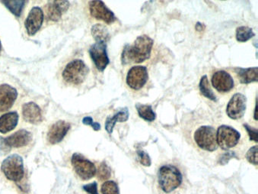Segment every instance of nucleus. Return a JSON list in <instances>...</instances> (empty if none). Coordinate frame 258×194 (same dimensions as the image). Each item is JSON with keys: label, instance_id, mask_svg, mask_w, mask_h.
<instances>
[{"label": "nucleus", "instance_id": "13", "mask_svg": "<svg viewBox=\"0 0 258 194\" xmlns=\"http://www.w3.org/2000/svg\"><path fill=\"white\" fill-rule=\"evenodd\" d=\"M44 12L39 7H33L25 19V27L30 36H33L39 31L44 22Z\"/></svg>", "mask_w": 258, "mask_h": 194}, {"label": "nucleus", "instance_id": "9", "mask_svg": "<svg viewBox=\"0 0 258 194\" xmlns=\"http://www.w3.org/2000/svg\"><path fill=\"white\" fill-rule=\"evenodd\" d=\"M148 70L144 66H134L128 71L126 84L135 90H140L148 81Z\"/></svg>", "mask_w": 258, "mask_h": 194}, {"label": "nucleus", "instance_id": "29", "mask_svg": "<svg viewBox=\"0 0 258 194\" xmlns=\"http://www.w3.org/2000/svg\"><path fill=\"white\" fill-rule=\"evenodd\" d=\"M246 159L248 162L253 165H257L258 164V147L257 146H253L247 151L246 154Z\"/></svg>", "mask_w": 258, "mask_h": 194}, {"label": "nucleus", "instance_id": "17", "mask_svg": "<svg viewBox=\"0 0 258 194\" xmlns=\"http://www.w3.org/2000/svg\"><path fill=\"white\" fill-rule=\"evenodd\" d=\"M22 116L26 122L34 125H38L43 120L41 108L34 102L24 104L22 107Z\"/></svg>", "mask_w": 258, "mask_h": 194}, {"label": "nucleus", "instance_id": "8", "mask_svg": "<svg viewBox=\"0 0 258 194\" xmlns=\"http://www.w3.org/2000/svg\"><path fill=\"white\" fill-rule=\"evenodd\" d=\"M72 165L77 175L83 180H89L95 177L97 169L92 161L86 159L79 153L73 154L72 157Z\"/></svg>", "mask_w": 258, "mask_h": 194}, {"label": "nucleus", "instance_id": "27", "mask_svg": "<svg viewBox=\"0 0 258 194\" xmlns=\"http://www.w3.org/2000/svg\"><path fill=\"white\" fill-rule=\"evenodd\" d=\"M102 194H120L118 186L113 180L104 182L101 186Z\"/></svg>", "mask_w": 258, "mask_h": 194}, {"label": "nucleus", "instance_id": "31", "mask_svg": "<svg viewBox=\"0 0 258 194\" xmlns=\"http://www.w3.org/2000/svg\"><path fill=\"white\" fill-rule=\"evenodd\" d=\"M244 128L248 134L249 138L251 141L257 142L258 141V132L257 128H253V127L250 126V125H247V124H244Z\"/></svg>", "mask_w": 258, "mask_h": 194}, {"label": "nucleus", "instance_id": "4", "mask_svg": "<svg viewBox=\"0 0 258 194\" xmlns=\"http://www.w3.org/2000/svg\"><path fill=\"white\" fill-rule=\"evenodd\" d=\"M1 170L8 180L21 181L25 176L23 158L17 154L10 155L3 161Z\"/></svg>", "mask_w": 258, "mask_h": 194}, {"label": "nucleus", "instance_id": "20", "mask_svg": "<svg viewBox=\"0 0 258 194\" xmlns=\"http://www.w3.org/2000/svg\"><path fill=\"white\" fill-rule=\"evenodd\" d=\"M130 113L128 108H122L113 116H109L105 122V129L109 134H111L114 130L117 122H126L129 119Z\"/></svg>", "mask_w": 258, "mask_h": 194}, {"label": "nucleus", "instance_id": "14", "mask_svg": "<svg viewBox=\"0 0 258 194\" xmlns=\"http://www.w3.org/2000/svg\"><path fill=\"white\" fill-rule=\"evenodd\" d=\"M213 87L221 93H226L233 89V78L230 74L225 71H216L211 79Z\"/></svg>", "mask_w": 258, "mask_h": 194}, {"label": "nucleus", "instance_id": "24", "mask_svg": "<svg viewBox=\"0 0 258 194\" xmlns=\"http://www.w3.org/2000/svg\"><path fill=\"white\" fill-rule=\"evenodd\" d=\"M200 90L204 96L207 97L209 100L212 101H217L216 95L212 90L210 87V83H209L208 77L207 75H204L201 77V81L199 84Z\"/></svg>", "mask_w": 258, "mask_h": 194}, {"label": "nucleus", "instance_id": "37", "mask_svg": "<svg viewBox=\"0 0 258 194\" xmlns=\"http://www.w3.org/2000/svg\"><path fill=\"white\" fill-rule=\"evenodd\" d=\"M2 43H1V41H0V53L2 52Z\"/></svg>", "mask_w": 258, "mask_h": 194}, {"label": "nucleus", "instance_id": "7", "mask_svg": "<svg viewBox=\"0 0 258 194\" xmlns=\"http://www.w3.org/2000/svg\"><path fill=\"white\" fill-rule=\"evenodd\" d=\"M241 138L239 132L229 126V125H221L216 131V141L218 146L223 150H229L235 147Z\"/></svg>", "mask_w": 258, "mask_h": 194}, {"label": "nucleus", "instance_id": "26", "mask_svg": "<svg viewBox=\"0 0 258 194\" xmlns=\"http://www.w3.org/2000/svg\"><path fill=\"white\" fill-rule=\"evenodd\" d=\"M255 36V33L251 28L247 26H240L237 28L235 38L239 42H246Z\"/></svg>", "mask_w": 258, "mask_h": 194}, {"label": "nucleus", "instance_id": "16", "mask_svg": "<svg viewBox=\"0 0 258 194\" xmlns=\"http://www.w3.org/2000/svg\"><path fill=\"white\" fill-rule=\"evenodd\" d=\"M18 97L16 88L7 83L0 85V112H6L14 105Z\"/></svg>", "mask_w": 258, "mask_h": 194}, {"label": "nucleus", "instance_id": "19", "mask_svg": "<svg viewBox=\"0 0 258 194\" xmlns=\"http://www.w3.org/2000/svg\"><path fill=\"white\" fill-rule=\"evenodd\" d=\"M19 116L16 112H10L0 116V132L7 134L14 130L19 122Z\"/></svg>", "mask_w": 258, "mask_h": 194}, {"label": "nucleus", "instance_id": "22", "mask_svg": "<svg viewBox=\"0 0 258 194\" xmlns=\"http://www.w3.org/2000/svg\"><path fill=\"white\" fill-rule=\"evenodd\" d=\"M92 34L96 42H105L109 40L107 28L101 24H97L92 28Z\"/></svg>", "mask_w": 258, "mask_h": 194}, {"label": "nucleus", "instance_id": "28", "mask_svg": "<svg viewBox=\"0 0 258 194\" xmlns=\"http://www.w3.org/2000/svg\"><path fill=\"white\" fill-rule=\"evenodd\" d=\"M97 175H98V179L100 180H102V181L110 178V175H111V171H110V168L105 162H102L100 165L98 171H97Z\"/></svg>", "mask_w": 258, "mask_h": 194}, {"label": "nucleus", "instance_id": "34", "mask_svg": "<svg viewBox=\"0 0 258 194\" xmlns=\"http://www.w3.org/2000/svg\"><path fill=\"white\" fill-rule=\"evenodd\" d=\"M83 189L89 194H98V184L96 182H92L83 186Z\"/></svg>", "mask_w": 258, "mask_h": 194}, {"label": "nucleus", "instance_id": "25", "mask_svg": "<svg viewBox=\"0 0 258 194\" xmlns=\"http://www.w3.org/2000/svg\"><path fill=\"white\" fill-rule=\"evenodd\" d=\"M3 4L13 13L15 16L19 17L22 14V10H23L24 7H25V4H26V1L24 0H16V1H2Z\"/></svg>", "mask_w": 258, "mask_h": 194}, {"label": "nucleus", "instance_id": "5", "mask_svg": "<svg viewBox=\"0 0 258 194\" xmlns=\"http://www.w3.org/2000/svg\"><path fill=\"white\" fill-rule=\"evenodd\" d=\"M195 142L198 147L207 152H214L218 149L216 130L213 127L203 125L197 129L195 135Z\"/></svg>", "mask_w": 258, "mask_h": 194}, {"label": "nucleus", "instance_id": "30", "mask_svg": "<svg viewBox=\"0 0 258 194\" xmlns=\"http://www.w3.org/2000/svg\"><path fill=\"white\" fill-rule=\"evenodd\" d=\"M137 155H138L139 160L142 165L146 167H150L151 165L152 161L150 155L145 152L144 151H137Z\"/></svg>", "mask_w": 258, "mask_h": 194}, {"label": "nucleus", "instance_id": "2", "mask_svg": "<svg viewBox=\"0 0 258 194\" xmlns=\"http://www.w3.org/2000/svg\"><path fill=\"white\" fill-rule=\"evenodd\" d=\"M158 180L161 189L168 193L181 184L183 177L178 168L173 165H164L159 169Z\"/></svg>", "mask_w": 258, "mask_h": 194}, {"label": "nucleus", "instance_id": "1", "mask_svg": "<svg viewBox=\"0 0 258 194\" xmlns=\"http://www.w3.org/2000/svg\"><path fill=\"white\" fill-rule=\"evenodd\" d=\"M153 39L146 35L137 37L134 44H127L121 54V61L123 65L129 64H140L148 60L151 56L153 47Z\"/></svg>", "mask_w": 258, "mask_h": 194}, {"label": "nucleus", "instance_id": "23", "mask_svg": "<svg viewBox=\"0 0 258 194\" xmlns=\"http://www.w3.org/2000/svg\"><path fill=\"white\" fill-rule=\"evenodd\" d=\"M136 109L138 112L139 116L147 121V122H153L156 119V113L153 112V108L150 105H145V104H136Z\"/></svg>", "mask_w": 258, "mask_h": 194}, {"label": "nucleus", "instance_id": "11", "mask_svg": "<svg viewBox=\"0 0 258 194\" xmlns=\"http://www.w3.org/2000/svg\"><path fill=\"white\" fill-rule=\"evenodd\" d=\"M89 54L95 67L99 71H104L110 64L107 52V43H95L89 48Z\"/></svg>", "mask_w": 258, "mask_h": 194}, {"label": "nucleus", "instance_id": "35", "mask_svg": "<svg viewBox=\"0 0 258 194\" xmlns=\"http://www.w3.org/2000/svg\"><path fill=\"white\" fill-rule=\"evenodd\" d=\"M204 26L202 25V23L201 22H198V24L196 25V29L198 30V31H202L204 29Z\"/></svg>", "mask_w": 258, "mask_h": 194}, {"label": "nucleus", "instance_id": "10", "mask_svg": "<svg viewBox=\"0 0 258 194\" xmlns=\"http://www.w3.org/2000/svg\"><path fill=\"white\" fill-rule=\"evenodd\" d=\"M247 108V98L242 93L234 94L228 103L226 114L230 119L237 120L244 116Z\"/></svg>", "mask_w": 258, "mask_h": 194}, {"label": "nucleus", "instance_id": "21", "mask_svg": "<svg viewBox=\"0 0 258 194\" xmlns=\"http://www.w3.org/2000/svg\"><path fill=\"white\" fill-rule=\"evenodd\" d=\"M257 67L249 68H237L236 74L238 75L240 83L243 84H248L258 80Z\"/></svg>", "mask_w": 258, "mask_h": 194}, {"label": "nucleus", "instance_id": "12", "mask_svg": "<svg viewBox=\"0 0 258 194\" xmlns=\"http://www.w3.org/2000/svg\"><path fill=\"white\" fill-rule=\"evenodd\" d=\"M89 10L92 17L103 21L108 25L112 24L116 20L114 13L109 10L102 1L94 0L89 2Z\"/></svg>", "mask_w": 258, "mask_h": 194}, {"label": "nucleus", "instance_id": "36", "mask_svg": "<svg viewBox=\"0 0 258 194\" xmlns=\"http://www.w3.org/2000/svg\"><path fill=\"white\" fill-rule=\"evenodd\" d=\"M256 111H257V99H256V107H255V110H254V116H253V117H254L255 120H257V117H256V116H257V113H256Z\"/></svg>", "mask_w": 258, "mask_h": 194}, {"label": "nucleus", "instance_id": "33", "mask_svg": "<svg viewBox=\"0 0 258 194\" xmlns=\"http://www.w3.org/2000/svg\"><path fill=\"white\" fill-rule=\"evenodd\" d=\"M232 158H236V155H235V152H226V153L223 154L221 156L220 160H219V164L222 165H226L229 162V160L232 159Z\"/></svg>", "mask_w": 258, "mask_h": 194}, {"label": "nucleus", "instance_id": "32", "mask_svg": "<svg viewBox=\"0 0 258 194\" xmlns=\"http://www.w3.org/2000/svg\"><path fill=\"white\" fill-rule=\"evenodd\" d=\"M83 123L86 125H91L95 131L101 130V125L98 122H94L93 119L90 116L85 117L83 119Z\"/></svg>", "mask_w": 258, "mask_h": 194}, {"label": "nucleus", "instance_id": "15", "mask_svg": "<svg viewBox=\"0 0 258 194\" xmlns=\"http://www.w3.org/2000/svg\"><path fill=\"white\" fill-rule=\"evenodd\" d=\"M70 124L65 121L59 120L50 126L47 132V141L51 144L61 142L70 131Z\"/></svg>", "mask_w": 258, "mask_h": 194}, {"label": "nucleus", "instance_id": "3", "mask_svg": "<svg viewBox=\"0 0 258 194\" xmlns=\"http://www.w3.org/2000/svg\"><path fill=\"white\" fill-rule=\"evenodd\" d=\"M89 69L82 60H73L62 71V78L70 84L79 85L85 81Z\"/></svg>", "mask_w": 258, "mask_h": 194}, {"label": "nucleus", "instance_id": "18", "mask_svg": "<svg viewBox=\"0 0 258 194\" xmlns=\"http://www.w3.org/2000/svg\"><path fill=\"white\" fill-rule=\"evenodd\" d=\"M70 7V3L66 0L49 1L47 4V16L50 20L57 22Z\"/></svg>", "mask_w": 258, "mask_h": 194}, {"label": "nucleus", "instance_id": "6", "mask_svg": "<svg viewBox=\"0 0 258 194\" xmlns=\"http://www.w3.org/2000/svg\"><path fill=\"white\" fill-rule=\"evenodd\" d=\"M32 140V134L25 129H21L7 138L0 137V151L5 153L12 149H19L28 146Z\"/></svg>", "mask_w": 258, "mask_h": 194}]
</instances>
